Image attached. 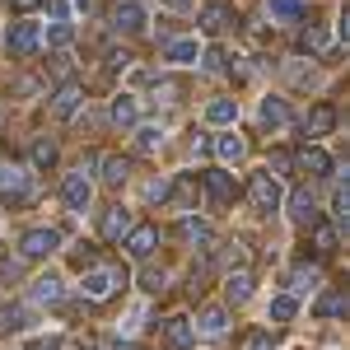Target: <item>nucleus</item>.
Segmentation results:
<instances>
[{
  "label": "nucleus",
  "mask_w": 350,
  "mask_h": 350,
  "mask_svg": "<svg viewBox=\"0 0 350 350\" xmlns=\"http://www.w3.org/2000/svg\"><path fill=\"white\" fill-rule=\"evenodd\" d=\"M247 196H252V206L262 211V215H271V211H280L285 206V191H280V183H275V173H252V183H247Z\"/></svg>",
  "instance_id": "obj_1"
},
{
  "label": "nucleus",
  "mask_w": 350,
  "mask_h": 350,
  "mask_svg": "<svg viewBox=\"0 0 350 350\" xmlns=\"http://www.w3.org/2000/svg\"><path fill=\"white\" fill-rule=\"evenodd\" d=\"M61 196H66V206L70 211H89V196H94V187H89V178H84V168L80 173H66V183H61Z\"/></svg>",
  "instance_id": "obj_2"
},
{
  "label": "nucleus",
  "mask_w": 350,
  "mask_h": 350,
  "mask_svg": "<svg viewBox=\"0 0 350 350\" xmlns=\"http://www.w3.org/2000/svg\"><path fill=\"white\" fill-rule=\"evenodd\" d=\"M122 280H126V271H89V275H84V295L89 299H108Z\"/></svg>",
  "instance_id": "obj_3"
},
{
  "label": "nucleus",
  "mask_w": 350,
  "mask_h": 350,
  "mask_svg": "<svg viewBox=\"0 0 350 350\" xmlns=\"http://www.w3.org/2000/svg\"><path fill=\"white\" fill-rule=\"evenodd\" d=\"M56 243H61V229H28L24 234V257H47V252H56Z\"/></svg>",
  "instance_id": "obj_4"
},
{
  "label": "nucleus",
  "mask_w": 350,
  "mask_h": 350,
  "mask_svg": "<svg viewBox=\"0 0 350 350\" xmlns=\"http://www.w3.org/2000/svg\"><path fill=\"white\" fill-rule=\"evenodd\" d=\"M154 243H159V229H154V224H140V229H126V252H131L135 262H145V257L154 252Z\"/></svg>",
  "instance_id": "obj_5"
},
{
  "label": "nucleus",
  "mask_w": 350,
  "mask_h": 350,
  "mask_svg": "<svg viewBox=\"0 0 350 350\" xmlns=\"http://www.w3.org/2000/svg\"><path fill=\"white\" fill-rule=\"evenodd\" d=\"M38 47H42L38 24H14V33H10V52H14V56H33Z\"/></svg>",
  "instance_id": "obj_6"
},
{
  "label": "nucleus",
  "mask_w": 350,
  "mask_h": 350,
  "mask_svg": "<svg viewBox=\"0 0 350 350\" xmlns=\"http://www.w3.org/2000/svg\"><path fill=\"white\" fill-rule=\"evenodd\" d=\"M163 341H168V350H191L196 327H191L187 318H168V323H163Z\"/></svg>",
  "instance_id": "obj_7"
},
{
  "label": "nucleus",
  "mask_w": 350,
  "mask_h": 350,
  "mask_svg": "<svg viewBox=\"0 0 350 350\" xmlns=\"http://www.w3.org/2000/svg\"><path fill=\"white\" fill-rule=\"evenodd\" d=\"M201 178H206V191H211V196H215L219 206H224V201H234V196H239V187H234V178H229V173H224V168H206V173H201Z\"/></svg>",
  "instance_id": "obj_8"
},
{
  "label": "nucleus",
  "mask_w": 350,
  "mask_h": 350,
  "mask_svg": "<svg viewBox=\"0 0 350 350\" xmlns=\"http://www.w3.org/2000/svg\"><path fill=\"white\" fill-rule=\"evenodd\" d=\"M224 24H229V5H224V0H211V5L201 10V33H206V38H219Z\"/></svg>",
  "instance_id": "obj_9"
},
{
  "label": "nucleus",
  "mask_w": 350,
  "mask_h": 350,
  "mask_svg": "<svg viewBox=\"0 0 350 350\" xmlns=\"http://www.w3.org/2000/svg\"><path fill=\"white\" fill-rule=\"evenodd\" d=\"M290 219H295V224H318V206H313L308 187L290 191Z\"/></svg>",
  "instance_id": "obj_10"
},
{
  "label": "nucleus",
  "mask_w": 350,
  "mask_h": 350,
  "mask_svg": "<svg viewBox=\"0 0 350 350\" xmlns=\"http://www.w3.org/2000/svg\"><path fill=\"white\" fill-rule=\"evenodd\" d=\"M80 103H84V89H80V84H61V89H56V98H52V112H56V117H75Z\"/></svg>",
  "instance_id": "obj_11"
},
{
  "label": "nucleus",
  "mask_w": 350,
  "mask_h": 350,
  "mask_svg": "<svg viewBox=\"0 0 350 350\" xmlns=\"http://www.w3.org/2000/svg\"><path fill=\"white\" fill-rule=\"evenodd\" d=\"M24 327H33V308L28 304H5L0 308V332H24Z\"/></svg>",
  "instance_id": "obj_12"
},
{
  "label": "nucleus",
  "mask_w": 350,
  "mask_h": 350,
  "mask_svg": "<svg viewBox=\"0 0 350 350\" xmlns=\"http://www.w3.org/2000/svg\"><path fill=\"white\" fill-rule=\"evenodd\" d=\"M0 187H5V196H10V206L28 201V178H24V168H5V173H0Z\"/></svg>",
  "instance_id": "obj_13"
},
{
  "label": "nucleus",
  "mask_w": 350,
  "mask_h": 350,
  "mask_svg": "<svg viewBox=\"0 0 350 350\" xmlns=\"http://www.w3.org/2000/svg\"><path fill=\"white\" fill-rule=\"evenodd\" d=\"M332 126H336V108H332V103H318V108L308 112V122H304L308 135H327Z\"/></svg>",
  "instance_id": "obj_14"
},
{
  "label": "nucleus",
  "mask_w": 350,
  "mask_h": 350,
  "mask_svg": "<svg viewBox=\"0 0 350 350\" xmlns=\"http://www.w3.org/2000/svg\"><path fill=\"white\" fill-rule=\"evenodd\" d=\"M224 295H229V304H247V299H252V275H247V271H229Z\"/></svg>",
  "instance_id": "obj_15"
},
{
  "label": "nucleus",
  "mask_w": 350,
  "mask_h": 350,
  "mask_svg": "<svg viewBox=\"0 0 350 350\" xmlns=\"http://www.w3.org/2000/svg\"><path fill=\"white\" fill-rule=\"evenodd\" d=\"M178 234H183L187 243H201V247H211V243H215V229H211L206 219H191V215L178 224Z\"/></svg>",
  "instance_id": "obj_16"
},
{
  "label": "nucleus",
  "mask_w": 350,
  "mask_h": 350,
  "mask_svg": "<svg viewBox=\"0 0 350 350\" xmlns=\"http://www.w3.org/2000/svg\"><path fill=\"white\" fill-rule=\"evenodd\" d=\"M112 24H117V28H126V33H140V28H145V10H140L135 0H126V5H117Z\"/></svg>",
  "instance_id": "obj_17"
},
{
  "label": "nucleus",
  "mask_w": 350,
  "mask_h": 350,
  "mask_svg": "<svg viewBox=\"0 0 350 350\" xmlns=\"http://www.w3.org/2000/svg\"><path fill=\"white\" fill-rule=\"evenodd\" d=\"M98 163H103V173H98L103 187H122V183L131 178V159H117V154H112V159H98Z\"/></svg>",
  "instance_id": "obj_18"
},
{
  "label": "nucleus",
  "mask_w": 350,
  "mask_h": 350,
  "mask_svg": "<svg viewBox=\"0 0 350 350\" xmlns=\"http://www.w3.org/2000/svg\"><path fill=\"white\" fill-rule=\"evenodd\" d=\"M131 229V211H122V206H112L108 215H103V239H122Z\"/></svg>",
  "instance_id": "obj_19"
},
{
  "label": "nucleus",
  "mask_w": 350,
  "mask_h": 350,
  "mask_svg": "<svg viewBox=\"0 0 350 350\" xmlns=\"http://www.w3.org/2000/svg\"><path fill=\"white\" fill-rule=\"evenodd\" d=\"M191 327H196L201 336H219V332L229 327V313H224V308H206V313H201V323H191Z\"/></svg>",
  "instance_id": "obj_20"
},
{
  "label": "nucleus",
  "mask_w": 350,
  "mask_h": 350,
  "mask_svg": "<svg viewBox=\"0 0 350 350\" xmlns=\"http://www.w3.org/2000/svg\"><path fill=\"white\" fill-rule=\"evenodd\" d=\"M308 229H313V252L318 257H332L336 252V229L332 224H308Z\"/></svg>",
  "instance_id": "obj_21"
},
{
  "label": "nucleus",
  "mask_w": 350,
  "mask_h": 350,
  "mask_svg": "<svg viewBox=\"0 0 350 350\" xmlns=\"http://www.w3.org/2000/svg\"><path fill=\"white\" fill-rule=\"evenodd\" d=\"M61 295H66V290H61V280H56V275L33 280V299H38V304H61Z\"/></svg>",
  "instance_id": "obj_22"
},
{
  "label": "nucleus",
  "mask_w": 350,
  "mask_h": 350,
  "mask_svg": "<svg viewBox=\"0 0 350 350\" xmlns=\"http://www.w3.org/2000/svg\"><path fill=\"white\" fill-rule=\"evenodd\" d=\"M271 19L275 24H299L304 19V5L299 0H271Z\"/></svg>",
  "instance_id": "obj_23"
},
{
  "label": "nucleus",
  "mask_w": 350,
  "mask_h": 350,
  "mask_svg": "<svg viewBox=\"0 0 350 350\" xmlns=\"http://www.w3.org/2000/svg\"><path fill=\"white\" fill-rule=\"evenodd\" d=\"M215 150H219V159H224V163H239L243 154H247V140H243V135H219Z\"/></svg>",
  "instance_id": "obj_24"
},
{
  "label": "nucleus",
  "mask_w": 350,
  "mask_h": 350,
  "mask_svg": "<svg viewBox=\"0 0 350 350\" xmlns=\"http://www.w3.org/2000/svg\"><path fill=\"white\" fill-rule=\"evenodd\" d=\"M206 117H211L215 126H229V122L239 117V103H234V98H215V103L206 108Z\"/></svg>",
  "instance_id": "obj_25"
},
{
  "label": "nucleus",
  "mask_w": 350,
  "mask_h": 350,
  "mask_svg": "<svg viewBox=\"0 0 350 350\" xmlns=\"http://www.w3.org/2000/svg\"><path fill=\"white\" fill-rule=\"evenodd\" d=\"M262 122H267V126H285V122H290L285 98H267V103H262Z\"/></svg>",
  "instance_id": "obj_26"
},
{
  "label": "nucleus",
  "mask_w": 350,
  "mask_h": 350,
  "mask_svg": "<svg viewBox=\"0 0 350 350\" xmlns=\"http://www.w3.org/2000/svg\"><path fill=\"white\" fill-rule=\"evenodd\" d=\"M299 163H304L308 173H332V159H327V150H318V145H308V150L299 154Z\"/></svg>",
  "instance_id": "obj_27"
},
{
  "label": "nucleus",
  "mask_w": 350,
  "mask_h": 350,
  "mask_svg": "<svg viewBox=\"0 0 350 350\" xmlns=\"http://www.w3.org/2000/svg\"><path fill=\"white\" fill-rule=\"evenodd\" d=\"M163 56H168V61H178V66H187V61H196V42H187V38H183V42H168V47H163Z\"/></svg>",
  "instance_id": "obj_28"
},
{
  "label": "nucleus",
  "mask_w": 350,
  "mask_h": 350,
  "mask_svg": "<svg viewBox=\"0 0 350 350\" xmlns=\"http://www.w3.org/2000/svg\"><path fill=\"white\" fill-rule=\"evenodd\" d=\"M295 313H299L295 295H275V299H271V318H275V323H290Z\"/></svg>",
  "instance_id": "obj_29"
},
{
  "label": "nucleus",
  "mask_w": 350,
  "mask_h": 350,
  "mask_svg": "<svg viewBox=\"0 0 350 350\" xmlns=\"http://www.w3.org/2000/svg\"><path fill=\"white\" fill-rule=\"evenodd\" d=\"M112 122H117V126H131L135 122V98L131 94H122V98L112 103Z\"/></svg>",
  "instance_id": "obj_30"
},
{
  "label": "nucleus",
  "mask_w": 350,
  "mask_h": 350,
  "mask_svg": "<svg viewBox=\"0 0 350 350\" xmlns=\"http://www.w3.org/2000/svg\"><path fill=\"white\" fill-rule=\"evenodd\" d=\"M318 313H323V318H341V313H346V290H332V295H323Z\"/></svg>",
  "instance_id": "obj_31"
},
{
  "label": "nucleus",
  "mask_w": 350,
  "mask_h": 350,
  "mask_svg": "<svg viewBox=\"0 0 350 350\" xmlns=\"http://www.w3.org/2000/svg\"><path fill=\"white\" fill-rule=\"evenodd\" d=\"M163 285H168V275H163L159 267H145V271H140V290H145V295H159Z\"/></svg>",
  "instance_id": "obj_32"
},
{
  "label": "nucleus",
  "mask_w": 350,
  "mask_h": 350,
  "mask_svg": "<svg viewBox=\"0 0 350 350\" xmlns=\"http://www.w3.org/2000/svg\"><path fill=\"white\" fill-rule=\"evenodd\" d=\"M33 163H38V168H52L56 163V145L52 140H38V145H33Z\"/></svg>",
  "instance_id": "obj_33"
},
{
  "label": "nucleus",
  "mask_w": 350,
  "mask_h": 350,
  "mask_svg": "<svg viewBox=\"0 0 350 350\" xmlns=\"http://www.w3.org/2000/svg\"><path fill=\"white\" fill-rule=\"evenodd\" d=\"M299 47H304V52H327V33L323 28H308V33L299 38Z\"/></svg>",
  "instance_id": "obj_34"
},
{
  "label": "nucleus",
  "mask_w": 350,
  "mask_h": 350,
  "mask_svg": "<svg viewBox=\"0 0 350 350\" xmlns=\"http://www.w3.org/2000/svg\"><path fill=\"white\" fill-rule=\"evenodd\" d=\"M159 140H163L159 126H140V131H135V145H140V150H154Z\"/></svg>",
  "instance_id": "obj_35"
},
{
  "label": "nucleus",
  "mask_w": 350,
  "mask_h": 350,
  "mask_svg": "<svg viewBox=\"0 0 350 350\" xmlns=\"http://www.w3.org/2000/svg\"><path fill=\"white\" fill-rule=\"evenodd\" d=\"M332 211H336V219H350V191L336 187V196H332Z\"/></svg>",
  "instance_id": "obj_36"
},
{
  "label": "nucleus",
  "mask_w": 350,
  "mask_h": 350,
  "mask_svg": "<svg viewBox=\"0 0 350 350\" xmlns=\"http://www.w3.org/2000/svg\"><path fill=\"white\" fill-rule=\"evenodd\" d=\"M295 290H299V295L318 290V271H295Z\"/></svg>",
  "instance_id": "obj_37"
},
{
  "label": "nucleus",
  "mask_w": 350,
  "mask_h": 350,
  "mask_svg": "<svg viewBox=\"0 0 350 350\" xmlns=\"http://www.w3.org/2000/svg\"><path fill=\"white\" fill-rule=\"evenodd\" d=\"M47 42H52V47H66V42H70V24H52L47 28Z\"/></svg>",
  "instance_id": "obj_38"
},
{
  "label": "nucleus",
  "mask_w": 350,
  "mask_h": 350,
  "mask_svg": "<svg viewBox=\"0 0 350 350\" xmlns=\"http://www.w3.org/2000/svg\"><path fill=\"white\" fill-rule=\"evenodd\" d=\"M191 196H196V187H191V178H183V183H178V211H187Z\"/></svg>",
  "instance_id": "obj_39"
},
{
  "label": "nucleus",
  "mask_w": 350,
  "mask_h": 350,
  "mask_svg": "<svg viewBox=\"0 0 350 350\" xmlns=\"http://www.w3.org/2000/svg\"><path fill=\"white\" fill-rule=\"evenodd\" d=\"M28 350H61V336H38V341H28Z\"/></svg>",
  "instance_id": "obj_40"
},
{
  "label": "nucleus",
  "mask_w": 350,
  "mask_h": 350,
  "mask_svg": "<svg viewBox=\"0 0 350 350\" xmlns=\"http://www.w3.org/2000/svg\"><path fill=\"white\" fill-rule=\"evenodd\" d=\"M19 275H24V267L10 262V267H0V285H10V280H19Z\"/></svg>",
  "instance_id": "obj_41"
},
{
  "label": "nucleus",
  "mask_w": 350,
  "mask_h": 350,
  "mask_svg": "<svg viewBox=\"0 0 350 350\" xmlns=\"http://www.w3.org/2000/svg\"><path fill=\"white\" fill-rule=\"evenodd\" d=\"M75 267H94V247L80 243V252H75Z\"/></svg>",
  "instance_id": "obj_42"
},
{
  "label": "nucleus",
  "mask_w": 350,
  "mask_h": 350,
  "mask_svg": "<svg viewBox=\"0 0 350 350\" xmlns=\"http://www.w3.org/2000/svg\"><path fill=\"white\" fill-rule=\"evenodd\" d=\"M247 350H275V346H271V336H267V332H257V336L247 341Z\"/></svg>",
  "instance_id": "obj_43"
},
{
  "label": "nucleus",
  "mask_w": 350,
  "mask_h": 350,
  "mask_svg": "<svg viewBox=\"0 0 350 350\" xmlns=\"http://www.w3.org/2000/svg\"><path fill=\"white\" fill-rule=\"evenodd\" d=\"M271 168H280V173H290V154H285V150H275V154H271Z\"/></svg>",
  "instance_id": "obj_44"
},
{
  "label": "nucleus",
  "mask_w": 350,
  "mask_h": 350,
  "mask_svg": "<svg viewBox=\"0 0 350 350\" xmlns=\"http://www.w3.org/2000/svg\"><path fill=\"white\" fill-rule=\"evenodd\" d=\"M206 70H224V52H206Z\"/></svg>",
  "instance_id": "obj_45"
},
{
  "label": "nucleus",
  "mask_w": 350,
  "mask_h": 350,
  "mask_svg": "<svg viewBox=\"0 0 350 350\" xmlns=\"http://www.w3.org/2000/svg\"><path fill=\"white\" fill-rule=\"evenodd\" d=\"M10 5H14V10H19V14H28V10H38V5H42V0H10Z\"/></svg>",
  "instance_id": "obj_46"
},
{
  "label": "nucleus",
  "mask_w": 350,
  "mask_h": 350,
  "mask_svg": "<svg viewBox=\"0 0 350 350\" xmlns=\"http://www.w3.org/2000/svg\"><path fill=\"white\" fill-rule=\"evenodd\" d=\"M163 5H168V10H187L191 0H163Z\"/></svg>",
  "instance_id": "obj_47"
}]
</instances>
